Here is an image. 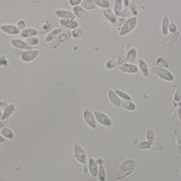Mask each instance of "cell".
<instances>
[{"instance_id":"db71d44e","label":"cell","mask_w":181,"mask_h":181,"mask_svg":"<svg viewBox=\"0 0 181 181\" xmlns=\"http://www.w3.org/2000/svg\"><path fill=\"white\" fill-rule=\"evenodd\" d=\"M177 115L180 121L181 122V107H179L177 110Z\"/></svg>"},{"instance_id":"e7e4bbea","label":"cell","mask_w":181,"mask_h":181,"mask_svg":"<svg viewBox=\"0 0 181 181\" xmlns=\"http://www.w3.org/2000/svg\"><path fill=\"white\" fill-rule=\"evenodd\" d=\"M0 67H1V66H0Z\"/></svg>"},{"instance_id":"4dcf8cb0","label":"cell","mask_w":181,"mask_h":181,"mask_svg":"<svg viewBox=\"0 0 181 181\" xmlns=\"http://www.w3.org/2000/svg\"><path fill=\"white\" fill-rule=\"evenodd\" d=\"M123 1L117 0L115 2L114 6V13L116 16L118 17L120 12L123 10Z\"/></svg>"},{"instance_id":"ac0fdd59","label":"cell","mask_w":181,"mask_h":181,"mask_svg":"<svg viewBox=\"0 0 181 181\" xmlns=\"http://www.w3.org/2000/svg\"><path fill=\"white\" fill-rule=\"evenodd\" d=\"M99 167L97 163L93 158L90 159L88 163V170L90 174L93 177H97L99 173Z\"/></svg>"},{"instance_id":"7a4b0ae2","label":"cell","mask_w":181,"mask_h":181,"mask_svg":"<svg viewBox=\"0 0 181 181\" xmlns=\"http://www.w3.org/2000/svg\"><path fill=\"white\" fill-rule=\"evenodd\" d=\"M154 70L156 75L163 80L167 82H173L175 80L174 75L168 70L158 67H155Z\"/></svg>"},{"instance_id":"816d5d0a","label":"cell","mask_w":181,"mask_h":181,"mask_svg":"<svg viewBox=\"0 0 181 181\" xmlns=\"http://www.w3.org/2000/svg\"><path fill=\"white\" fill-rule=\"evenodd\" d=\"M8 104L5 103H2V102H0V109H4L5 110V109L6 108V107L8 106Z\"/></svg>"},{"instance_id":"30bf717a","label":"cell","mask_w":181,"mask_h":181,"mask_svg":"<svg viewBox=\"0 0 181 181\" xmlns=\"http://www.w3.org/2000/svg\"><path fill=\"white\" fill-rule=\"evenodd\" d=\"M137 165V162L133 159H129L123 162L120 166V169L123 172L133 171Z\"/></svg>"},{"instance_id":"be15d7a7","label":"cell","mask_w":181,"mask_h":181,"mask_svg":"<svg viewBox=\"0 0 181 181\" xmlns=\"http://www.w3.org/2000/svg\"><path fill=\"white\" fill-rule=\"evenodd\" d=\"M1 144H0V147H1Z\"/></svg>"},{"instance_id":"c3c4849f","label":"cell","mask_w":181,"mask_h":181,"mask_svg":"<svg viewBox=\"0 0 181 181\" xmlns=\"http://www.w3.org/2000/svg\"><path fill=\"white\" fill-rule=\"evenodd\" d=\"M82 0H69V3L72 6H79V4H80L82 3Z\"/></svg>"},{"instance_id":"52a82bcc","label":"cell","mask_w":181,"mask_h":181,"mask_svg":"<svg viewBox=\"0 0 181 181\" xmlns=\"http://www.w3.org/2000/svg\"><path fill=\"white\" fill-rule=\"evenodd\" d=\"M0 30L5 34L9 35H18L20 33V31L17 26L12 24H2L0 26Z\"/></svg>"},{"instance_id":"7402d4cb","label":"cell","mask_w":181,"mask_h":181,"mask_svg":"<svg viewBox=\"0 0 181 181\" xmlns=\"http://www.w3.org/2000/svg\"><path fill=\"white\" fill-rule=\"evenodd\" d=\"M97 4L93 0H84L80 3V6L85 10H93L97 7Z\"/></svg>"},{"instance_id":"9a60e30c","label":"cell","mask_w":181,"mask_h":181,"mask_svg":"<svg viewBox=\"0 0 181 181\" xmlns=\"http://www.w3.org/2000/svg\"><path fill=\"white\" fill-rule=\"evenodd\" d=\"M129 48L128 45H125L120 51L118 54V57L117 58L118 60V66H121L122 64L125 63L127 53L129 50Z\"/></svg>"},{"instance_id":"5bb4252c","label":"cell","mask_w":181,"mask_h":181,"mask_svg":"<svg viewBox=\"0 0 181 181\" xmlns=\"http://www.w3.org/2000/svg\"><path fill=\"white\" fill-rule=\"evenodd\" d=\"M109 98L112 105L117 108L121 106V100L118 95L113 90H109L108 92Z\"/></svg>"},{"instance_id":"8fae6325","label":"cell","mask_w":181,"mask_h":181,"mask_svg":"<svg viewBox=\"0 0 181 181\" xmlns=\"http://www.w3.org/2000/svg\"><path fill=\"white\" fill-rule=\"evenodd\" d=\"M55 15L59 17L60 19H75L74 14L73 12L64 9H57L54 11Z\"/></svg>"},{"instance_id":"94428289","label":"cell","mask_w":181,"mask_h":181,"mask_svg":"<svg viewBox=\"0 0 181 181\" xmlns=\"http://www.w3.org/2000/svg\"><path fill=\"white\" fill-rule=\"evenodd\" d=\"M179 107H181V101L179 103Z\"/></svg>"},{"instance_id":"cb8c5ba5","label":"cell","mask_w":181,"mask_h":181,"mask_svg":"<svg viewBox=\"0 0 181 181\" xmlns=\"http://www.w3.org/2000/svg\"><path fill=\"white\" fill-rule=\"evenodd\" d=\"M122 107L125 110L130 111V112H134L136 110L137 108L136 105L133 102V101H130V100H123L122 99L121 101V105Z\"/></svg>"},{"instance_id":"ffe728a7","label":"cell","mask_w":181,"mask_h":181,"mask_svg":"<svg viewBox=\"0 0 181 181\" xmlns=\"http://www.w3.org/2000/svg\"><path fill=\"white\" fill-rule=\"evenodd\" d=\"M102 13L105 18H106L110 23L112 24L116 21L117 19V17L116 16L114 12L112 11V10L110 8L103 9L102 10Z\"/></svg>"},{"instance_id":"11a10c76","label":"cell","mask_w":181,"mask_h":181,"mask_svg":"<svg viewBox=\"0 0 181 181\" xmlns=\"http://www.w3.org/2000/svg\"><path fill=\"white\" fill-rule=\"evenodd\" d=\"M123 2H124V4H125V6H126V7H128L130 1H124Z\"/></svg>"},{"instance_id":"8992f818","label":"cell","mask_w":181,"mask_h":181,"mask_svg":"<svg viewBox=\"0 0 181 181\" xmlns=\"http://www.w3.org/2000/svg\"><path fill=\"white\" fill-rule=\"evenodd\" d=\"M39 53V51L38 50H26L23 52L21 56V58L23 62L26 63L31 62L37 58Z\"/></svg>"},{"instance_id":"6f0895ef","label":"cell","mask_w":181,"mask_h":181,"mask_svg":"<svg viewBox=\"0 0 181 181\" xmlns=\"http://www.w3.org/2000/svg\"><path fill=\"white\" fill-rule=\"evenodd\" d=\"M179 153H181V142L179 146Z\"/></svg>"},{"instance_id":"d6a6232c","label":"cell","mask_w":181,"mask_h":181,"mask_svg":"<svg viewBox=\"0 0 181 181\" xmlns=\"http://www.w3.org/2000/svg\"><path fill=\"white\" fill-rule=\"evenodd\" d=\"M28 45L32 46H37L39 45L40 43V39L38 37H32L28 38L24 40Z\"/></svg>"},{"instance_id":"2e32d148","label":"cell","mask_w":181,"mask_h":181,"mask_svg":"<svg viewBox=\"0 0 181 181\" xmlns=\"http://www.w3.org/2000/svg\"><path fill=\"white\" fill-rule=\"evenodd\" d=\"M39 34V32L36 28H27L23 30L21 32L20 35L22 37L24 38H28L35 37Z\"/></svg>"},{"instance_id":"f907efd6","label":"cell","mask_w":181,"mask_h":181,"mask_svg":"<svg viewBox=\"0 0 181 181\" xmlns=\"http://www.w3.org/2000/svg\"><path fill=\"white\" fill-rule=\"evenodd\" d=\"M51 27H49L48 24H44L42 26V29L44 31V32H47V31H49L51 29Z\"/></svg>"},{"instance_id":"ba28073f","label":"cell","mask_w":181,"mask_h":181,"mask_svg":"<svg viewBox=\"0 0 181 181\" xmlns=\"http://www.w3.org/2000/svg\"><path fill=\"white\" fill-rule=\"evenodd\" d=\"M74 151L77 160L82 164H85L86 162V155L83 148L79 144H76L74 147Z\"/></svg>"},{"instance_id":"8d00e7d4","label":"cell","mask_w":181,"mask_h":181,"mask_svg":"<svg viewBox=\"0 0 181 181\" xmlns=\"http://www.w3.org/2000/svg\"><path fill=\"white\" fill-rule=\"evenodd\" d=\"M83 34V31L81 28L80 27L74 29L72 31V36L75 39H79L82 36Z\"/></svg>"},{"instance_id":"9c48e42d","label":"cell","mask_w":181,"mask_h":181,"mask_svg":"<svg viewBox=\"0 0 181 181\" xmlns=\"http://www.w3.org/2000/svg\"><path fill=\"white\" fill-rule=\"evenodd\" d=\"M119 69L123 73L128 74H137L139 72V69L137 66L134 64L125 63L119 67Z\"/></svg>"},{"instance_id":"6da1fadb","label":"cell","mask_w":181,"mask_h":181,"mask_svg":"<svg viewBox=\"0 0 181 181\" xmlns=\"http://www.w3.org/2000/svg\"><path fill=\"white\" fill-rule=\"evenodd\" d=\"M137 18L136 17H132L125 21L120 32L119 35L121 36H125L128 35L134 30L137 24Z\"/></svg>"},{"instance_id":"d4e9b609","label":"cell","mask_w":181,"mask_h":181,"mask_svg":"<svg viewBox=\"0 0 181 181\" xmlns=\"http://www.w3.org/2000/svg\"><path fill=\"white\" fill-rule=\"evenodd\" d=\"M62 32V29L61 28H56L52 32H51L50 33H49L46 37L45 38V41L46 42H50L53 41L54 39H55L57 36H58L60 34H61Z\"/></svg>"},{"instance_id":"836d02e7","label":"cell","mask_w":181,"mask_h":181,"mask_svg":"<svg viewBox=\"0 0 181 181\" xmlns=\"http://www.w3.org/2000/svg\"><path fill=\"white\" fill-rule=\"evenodd\" d=\"M1 133L2 136L9 139H12L14 138V135L12 131L6 127H4L1 130Z\"/></svg>"},{"instance_id":"44dd1931","label":"cell","mask_w":181,"mask_h":181,"mask_svg":"<svg viewBox=\"0 0 181 181\" xmlns=\"http://www.w3.org/2000/svg\"><path fill=\"white\" fill-rule=\"evenodd\" d=\"M179 35L180 34H179V31L171 32V34H168L166 39L165 40V45L166 46H168V45H171L172 44H173L179 38Z\"/></svg>"},{"instance_id":"3957f363","label":"cell","mask_w":181,"mask_h":181,"mask_svg":"<svg viewBox=\"0 0 181 181\" xmlns=\"http://www.w3.org/2000/svg\"><path fill=\"white\" fill-rule=\"evenodd\" d=\"M83 116L84 121L90 127L93 129L97 128V120L95 119L94 114L89 109L85 108L84 110L83 113Z\"/></svg>"},{"instance_id":"d6986e66","label":"cell","mask_w":181,"mask_h":181,"mask_svg":"<svg viewBox=\"0 0 181 181\" xmlns=\"http://www.w3.org/2000/svg\"><path fill=\"white\" fill-rule=\"evenodd\" d=\"M138 56V52L136 48L132 47L129 49L127 53L125 62L127 63L134 64Z\"/></svg>"},{"instance_id":"603a6c76","label":"cell","mask_w":181,"mask_h":181,"mask_svg":"<svg viewBox=\"0 0 181 181\" xmlns=\"http://www.w3.org/2000/svg\"><path fill=\"white\" fill-rule=\"evenodd\" d=\"M170 18L168 16L165 15L163 17L162 21V26H161V30L162 34L163 36H167L168 35V26L170 24Z\"/></svg>"},{"instance_id":"7bdbcfd3","label":"cell","mask_w":181,"mask_h":181,"mask_svg":"<svg viewBox=\"0 0 181 181\" xmlns=\"http://www.w3.org/2000/svg\"><path fill=\"white\" fill-rule=\"evenodd\" d=\"M173 139L176 146H179V144H181V142L179 140V135L178 130L177 128H175V130H174Z\"/></svg>"},{"instance_id":"e575fe53","label":"cell","mask_w":181,"mask_h":181,"mask_svg":"<svg viewBox=\"0 0 181 181\" xmlns=\"http://www.w3.org/2000/svg\"><path fill=\"white\" fill-rule=\"evenodd\" d=\"M128 7H129V9L130 10L131 12L133 15H134V17L138 16L139 15L138 6L134 1H130Z\"/></svg>"},{"instance_id":"7c38bea8","label":"cell","mask_w":181,"mask_h":181,"mask_svg":"<svg viewBox=\"0 0 181 181\" xmlns=\"http://www.w3.org/2000/svg\"><path fill=\"white\" fill-rule=\"evenodd\" d=\"M138 69L141 72L143 77L148 78L150 76V67L145 60L142 58H139L138 60Z\"/></svg>"},{"instance_id":"b9f144b4","label":"cell","mask_w":181,"mask_h":181,"mask_svg":"<svg viewBox=\"0 0 181 181\" xmlns=\"http://www.w3.org/2000/svg\"><path fill=\"white\" fill-rule=\"evenodd\" d=\"M131 13V12L130 10L129 9V8H125L120 12L118 17L120 18H125V17H128V15H130Z\"/></svg>"},{"instance_id":"bcb514c9","label":"cell","mask_w":181,"mask_h":181,"mask_svg":"<svg viewBox=\"0 0 181 181\" xmlns=\"http://www.w3.org/2000/svg\"><path fill=\"white\" fill-rule=\"evenodd\" d=\"M177 29L178 28L176 24L172 21H170L169 26H168V31L171 33V32H177Z\"/></svg>"},{"instance_id":"4316f807","label":"cell","mask_w":181,"mask_h":181,"mask_svg":"<svg viewBox=\"0 0 181 181\" xmlns=\"http://www.w3.org/2000/svg\"><path fill=\"white\" fill-rule=\"evenodd\" d=\"M155 65L158 67L167 69L169 67L170 64L166 58L163 57H159L155 62Z\"/></svg>"},{"instance_id":"74e56055","label":"cell","mask_w":181,"mask_h":181,"mask_svg":"<svg viewBox=\"0 0 181 181\" xmlns=\"http://www.w3.org/2000/svg\"><path fill=\"white\" fill-rule=\"evenodd\" d=\"M99 179L100 181H106V172L103 166L100 165L99 167V173H98Z\"/></svg>"},{"instance_id":"9f6ffc18","label":"cell","mask_w":181,"mask_h":181,"mask_svg":"<svg viewBox=\"0 0 181 181\" xmlns=\"http://www.w3.org/2000/svg\"><path fill=\"white\" fill-rule=\"evenodd\" d=\"M6 141V139L3 136H0V143H2Z\"/></svg>"},{"instance_id":"7dc6e473","label":"cell","mask_w":181,"mask_h":181,"mask_svg":"<svg viewBox=\"0 0 181 181\" xmlns=\"http://www.w3.org/2000/svg\"><path fill=\"white\" fill-rule=\"evenodd\" d=\"M0 66L4 67H8L9 66V61L5 56L0 57Z\"/></svg>"},{"instance_id":"d590c367","label":"cell","mask_w":181,"mask_h":181,"mask_svg":"<svg viewBox=\"0 0 181 181\" xmlns=\"http://www.w3.org/2000/svg\"><path fill=\"white\" fill-rule=\"evenodd\" d=\"M95 2L100 8L103 9L110 8L111 6V2L109 0H95Z\"/></svg>"},{"instance_id":"f35d334b","label":"cell","mask_w":181,"mask_h":181,"mask_svg":"<svg viewBox=\"0 0 181 181\" xmlns=\"http://www.w3.org/2000/svg\"><path fill=\"white\" fill-rule=\"evenodd\" d=\"M125 21H126V19L125 18L118 17L116 21L113 24H112V25L115 28H118V27L122 26Z\"/></svg>"},{"instance_id":"681fc988","label":"cell","mask_w":181,"mask_h":181,"mask_svg":"<svg viewBox=\"0 0 181 181\" xmlns=\"http://www.w3.org/2000/svg\"><path fill=\"white\" fill-rule=\"evenodd\" d=\"M62 32L63 34L65 35L66 37H71L72 36V32L71 31V29H69L68 28H65L64 27L63 29H62Z\"/></svg>"},{"instance_id":"4fadbf2b","label":"cell","mask_w":181,"mask_h":181,"mask_svg":"<svg viewBox=\"0 0 181 181\" xmlns=\"http://www.w3.org/2000/svg\"><path fill=\"white\" fill-rule=\"evenodd\" d=\"M59 23L64 27L72 30L79 27L80 25L79 22L75 19H60Z\"/></svg>"},{"instance_id":"6125c7cd","label":"cell","mask_w":181,"mask_h":181,"mask_svg":"<svg viewBox=\"0 0 181 181\" xmlns=\"http://www.w3.org/2000/svg\"><path fill=\"white\" fill-rule=\"evenodd\" d=\"M179 174H180V175H181V171H180V172H179Z\"/></svg>"},{"instance_id":"f1b7e54d","label":"cell","mask_w":181,"mask_h":181,"mask_svg":"<svg viewBox=\"0 0 181 181\" xmlns=\"http://www.w3.org/2000/svg\"><path fill=\"white\" fill-rule=\"evenodd\" d=\"M146 137L147 141L150 142H153L155 141L156 135H155V131L154 130L153 128L151 127H148L147 129L146 132Z\"/></svg>"},{"instance_id":"f6af8a7d","label":"cell","mask_w":181,"mask_h":181,"mask_svg":"<svg viewBox=\"0 0 181 181\" xmlns=\"http://www.w3.org/2000/svg\"><path fill=\"white\" fill-rule=\"evenodd\" d=\"M17 27L20 31L22 32L26 28V23L23 19H21L17 23Z\"/></svg>"},{"instance_id":"680465c9","label":"cell","mask_w":181,"mask_h":181,"mask_svg":"<svg viewBox=\"0 0 181 181\" xmlns=\"http://www.w3.org/2000/svg\"><path fill=\"white\" fill-rule=\"evenodd\" d=\"M2 125H3V123H2V122L0 121V128L2 127Z\"/></svg>"},{"instance_id":"83f0119b","label":"cell","mask_w":181,"mask_h":181,"mask_svg":"<svg viewBox=\"0 0 181 181\" xmlns=\"http://www.w3.org/2000/svg\"><path fill=\"white\" fill-rule=\"evenodd\" d=\"M149 149L155 150V151H162L164 150V147L162 144L157 141H154L153 142H150Z\"/></svg>"},{"instance_id":"91938a15","label":"cell","mask_w":181,"mask_h":181,"mask_svg":"<svg viewBox=\"0 0 181 181\" xmlns=\"http://www.w3.org/2000/svg\"><path fill=\"white\" fill-rule=\"evenodd\" d=\"M2 112H1V110H0V117H2Z\"/></svg>"},{"instance_id":"5b68a950","label":"cell","mask_w":181,"mask_h":181,"mask_svg":"<svg viewBox=\"0 0 181 181\" xmlns=\"http://www.w3.org/2000/svg\"><path fill=\"white\" fill-rule=\"evenodd\" d=\"M94 114L96 120L101 125L107 127H112V121L107 115L100 112H95Z\"/></svg>"},{"instance_id":"f5cc1de1","label":"cell","mask_w":181,"mask_h":181,"mask_svg":"<svg viewBox=\"0 0 181 181\" xmlns=\"http://www.w3.org/2000/svg\"><path fill=\"white\" fill-rule=\"evenodd\" d=\"M88 170V164H86V162L85 163L84 165V167H83V172L84 174H87Z\"/></svg>"},{"instance_id":"ee69618b","label":"cell","mask_w":181,"mask_h":181,"mask_svg":"<svg viewBox=\"0 0 181 181\" xmlns=\"http://www.w3.org/2000/svg\"><path fill=\"white\" fill-rule=\"evenodd\" d=\"M174 100L177 103H179L181 101V87L176 91L174 95Z\"/></svg>"},{"instance_id":"f546056e","label":"cell","mask_w":181,"mask_h":181,"mask_svg":"<svg viewBox=\"0 0 181 181\" xmlns=\"http://www.w3.org/2000/svg\"><path fill=\"white\" fill-rule=\"evenodd\" d=\"M118 65L117 58H111L106 62L105 67L106 69L111 70L114 69Z\"/></svg>"},{"instance_id":"277c9868","label":"cell","mask_w":181,"mask_h":181,"mask_svg":"<svg viewBox=\"0 0 181 181\" xmlns=\"http://www.w3.org/2000/svg\"><path fill=\"white\" fill-rule=\"evenodd\" d=\"M11 44L13 47H14L19 50H37L38 47L32 46L28 45V44L23 40L18 39V38H13L11 41Z\"/></svg>"},{"instance_id":"ab89813d","label":"cell","mask_w":181,"mask_h":181,"mask_svg":"<svg viewBox=\"0 0 181 181\" xmlns=\"http://www.w3.org/2000/svg\"><path fill=\"white\" fill-rule=\"evenodd\" d=\"M61 43H62V41H60L59 37L57 36L55 39H54L53 41H51V43H49V47L51 49H56L57 47H58V46Z\"/></svg>"},{"instance_id":"484cf974","label":"cell","mask_w":181,"mask_h":181,"mask_svg":"<svg viewBox=\"0 0 181 181\" xmlns=\"http://www.w3.org/2000/svg\"><path fill=\"white\" fill-rule=\"evenodd\" d=\"M15 108V106L14 104L9 105L4 110L3 115L2 116V120H5V119H8L12 114H13V112H14Z\"/></svg>"},{"instance_id":"1f68e13d","label":"cell","mask_w":181,"mask_h":181,"mask_svg":"<svg viewBox=\"0 0 181 181\" xmlns=\"http://www.w3.org/2000/svg\"><path fill=\"white\" fill-rule=\"evenodd\" d=\"M114 92H116V93L118 95L120 98L123 99V100H130V101H133V98L129 94L125 92H123L122 90L116 89Z\"/></svg>"},{"instance_id":"60d3db41","label":"cell","mask_w":181,"mask_h":181,"mask_svg":"<svg viewBox=\"0 0 181 181\" xmlns=\"http://www.w3.org/2000/svg\"><path fill=\"white\" fill-rule=\"evenodd\" d=\"M149 142H150V141H148L147 140L142 141V142H140V143H139V144H137L136 148L138 149H148Z\"/></svg>"},{"instance_id":"e0dca14e","label":"cell","mask_w":181,"mask_h":181,"mask_svg":"<svg viewBox=\"0 0 181 181\" xmlns=\"http://www.w3.org/2000/svg\"><path fill=\"white\" fill-rule=\"evenodd\" d=\"M73 11L76 18H77L80 20H84L88 18V14L86 13V11L80 6H76L74 7Z\"/></svg>"}]
</instances>
